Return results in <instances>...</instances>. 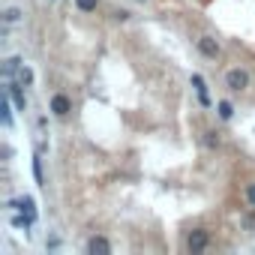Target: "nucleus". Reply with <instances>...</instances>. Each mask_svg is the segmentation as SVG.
<instances>
[{
	"mask_svg": "<svg viewBox=\"0 0 255 255\" xmlns=\"http://www.w3.org/2000/svg\"><path fill=\"white\" fill-rule=\"evenodd\" d=\"M225 81H228V87H231V90H243V87L249 84V75H246L243 69H231V72L225 75Z\"/></svg>",
	"mask_w": 255,
	"mask_h": 255,
	"instance_id": "nucleus-1",
	"label": "nucleus"
},
{
	"mask_svg": "<svg viewBox=\"0 0 255 255\" xmlns=\"http://www.w3.org/2000/svg\"><path fill=\"white\" fill-rule=\"evenodd\" d=\"M198 51H201L204 57H219V42H216L213 36H201V39H198Z\"/></svg>",
	"mask_w": 255,
	"mask_h": 255,
	"instance_id": "nucleus-2",
	"label": "nucleus"
},
{
	"mask_svg": "<svg viewBox=\"0 0 255 255\" xmlns=\"http://www.w3.org/2000/svg\"><path fill=\"white\" fill-rule=\"evenodd\" d=\"M207 240H210L207 231H204V228H195V231L189 234V249H192V252H201V249H207Z\"/></svg>",
	"mask_w": 255,
	"mask_h": 255,
	"instance_id": "nucleus-3",
	"label": "nucleus"
},
{
	"mask_svg": "<svg viewBox=\"0 0 255 255\" xmlns=\"http://www.w3.org/2000/svg\"><path fill=\"white\" fill-rule=\"evenodd\" d=\"M69 108H72V105H69V99H66L63 93H57V96L51 99V111H54L57 117H63V114H69Z\"/></svg>",
	"mask_w": 255,
	"mask_h": 255,
	"instance_id": "nucleus-4",
	"label": "nucleus"
},
{
	"mask_svg": "<svg viewBox=\"0 0 255 255\" xmlns=\"http://www.w3.org/2000/svg\"><path fill=\"white\" fill-rule=\"evenodd\" d=\"M87 249H90L93 255H96V252H99V255H108V252H111V243H108L105 237H93V240L87 243Z\"/></svg>",
	"mask_w": 255,
	"mask_h": 255,
	"instance_id": "nucleus-5",
	"label": "nucleus"
},
{
	"mask_svg": "<svg viewBox=\"0 0 255 255\" xmlns=\"http://www.w3.org/2000/svg\"><path fill=\"white\" fill-rule=\"evenodd\" d=\"M192 84H195V90H198L201 105H210V96H207V84H204V78H201V75H192Z\"/></svg>",
	"mask_w": 255,
	"mask_h": 255,
	"instance_id": "nucleus-6",
	"label": "nucleus"
},
{
	"mask_svg": "<svg viewBox=\"0 0 255 255\" xmlns=\"http://www.w3.org/2000/svg\"><path fill=\"white\" fill-rule=\"evenodd\" d=\"M33 81V72L27 66H18V84H30Z\"/></svg>",
	"mask_w": 255,
	"mask_h": 255,
	"instance_id": "nucleus-7",
	"label": "nucleus"
},
{
	"mask_svg": "<svg viewBox=\"0 0 255 255\" xmlns=\"http://www.w3.org/2000/svg\"><path fill=\"white\" fill-rule=\"evenodd\" d=\"M9 93H12V99H15V105H18V108L24 111V96H21V90H18V84H12V87H9Z\"/></svg>",
	"mask_w": 255,
	"mask_h": 255,
	"instance_id": "nucleus-8",
	"label": "nucleus"
},
{
	"mask_svg": "<svg viewBox=\"0 0 255 255\" xmlns=\"http://www.w3.org/2000/svg\"><path fill=\"white\" fill-rule=\"evenodd\" d=\"M75 3H78L81 12H93L96 9V0H75Z\"/></svg>",
	"mask_w": 255,
	"mask_h": 255,
	"instance_id": "nucleus-9",
	"label": "nucleus"
},
{
	"mask_svg": "<svg viewBox=\"0 0 255 255\" xmlns=\"http://www.w3.org/2000/svg\"><path fill=\"white\" fill-rule=\"evenodd\" d=\"M231 114H234V108H231V102H219V117H222V120H228Z\"/></svg>",
	"mask_w": 255,
	"mask_h": 255,
	"instance_id": "nucleus-10",
	"label": "nucleus"
},
{
	"mask_svg": "<svg viewBox=\"0 0 255 255\" xmlns=\"http://www.w3.org/2000/svg\"><path fill=\"white\" fill-rule=\"evenodd\" d=\"M3 18H6V24H15V21L21 18V12H18V9H6V15H3Z\"/></svg>",
	"mask_w": 255,
	"mask_h": 255,
	"instance_id": "nucleus-11",
	"label": "nucleus"
},
{
	"mask_svg": "<svg viewBox=\"0 0 255 255\" xmlns=\"http://www.w3.org/2000/svg\"><path fill=\"white\" fill-rule=\"evenodd\" d=\"M246 198H249V204H252V207H255V183H252V186H249V189H246Z\"/></svg>",
	"mask_w": 255,
	"mask_h": 255,
	"instance_id": "nucleus-12",
	"label": "nucleus"
}]
</instances>
